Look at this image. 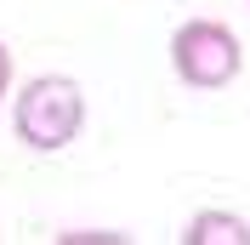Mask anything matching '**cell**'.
I'll return each instance as SVG.
<instances>
[{"mask_svg": "<svg viewBox=\"0 0 250 245\" xmlns=\"http://www.w3.org/2000/svg\"><path fill=\"white\" fill-rule=\"evenodd\" d=\"M85 125V92L68 74H34L12 97V131L34 154H62Z\"/></svg>", "mask_w": 250, "mask_h": 245, "instance_id": "6da1fadb", "label": "cell"}, {"mask_svg": "<svg viewBox=\"0 0 250 245\" xmlns=\"http://www.w3.org/2000/svg\"><path fill=\"white\" fill-rule=\"evenodd\" d=\"M245 69V46L222 17H188L171 34V74L188 92H222Z\"/></svg>", "mask_w": 250, "mask_h": 245, "instance_id": "7a4b0ae2", "label": "cell"}, {"mask_svg": "<svg viewBox=\"0 0 250 245\" xmlns=\"http://www.w3.org/2000/svg\"><path fill=\"white\" fill-rule=\"evenodd\" d=\"M97 240H103V245H120L125 234H91V228H85V234H62V245H97Z\"/></svg>", "mask_w": 250, "mask_h": 245, "instance_id": "277c9868", "label": "cell"}, {"mask_svg": "<svg viewBox=\"0 0 250 245\" xmlns=\"http://www.w3.org/2000/svg\"><path fill=\"white\" fill-rule=\"evenodd\" d=\"M182 245H250V222L239 211H193Z\"/></svg>", "mask_w": 250, "mask_h": 245, "instance_id": "3957f363", "label": "cell"}, {"mask_svg": "<svg viewBox=\"0 0 250 245\" xmlns=\"http://www.w3.org/2000/svg\"><path fill=\"white\" fill-rule=\"evenodd\" d=\"M6 97H12V46L0 40V103H6Z\"/></svg>", "mask_w": 250, "mask_h": 245, "instance_id": "5b68a950", "label": "cell"}]
</instances>
